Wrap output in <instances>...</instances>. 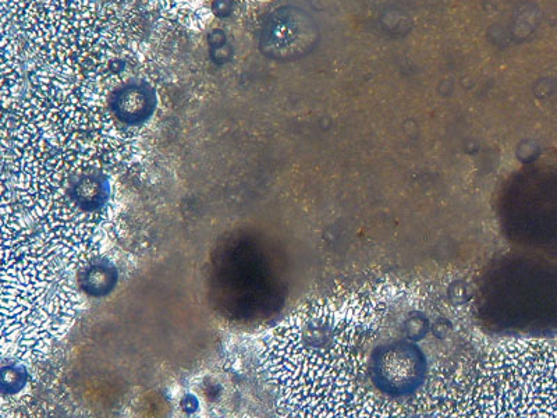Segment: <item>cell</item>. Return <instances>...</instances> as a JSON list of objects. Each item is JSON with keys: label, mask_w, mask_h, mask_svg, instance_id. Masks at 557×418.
Wrapping results in <instances>:
<instances>
[{"label": "cell", "mask_w": 557, "mask_h": 418, "mask_svg": "<svg viewBox=\"0 0 557 418\" xmlns=\"http://www.w3.org/2000/svg\"><path fill=\"white\" fill-rule=\"evenodd\" d=\"M310 35L308 23L300 13L290 9L278 10L262 30L261 49L269 58L290 59L303 51Z\"/></svg>", "instance_id": "obj_1"}, {"label": "cell", "mask_w": 557, "mask_h": 418, "mask_svg": "<svg viewBox=\"0 0 557 418\" xmlns=\"http://www.w3.org/2000/svg\"><path fill=\"white\" fill-rule=\"evenodd\" d=\"M111 108L124 125H141L155 111V91L145 81H131L113 92Z\"/></svg>", "instance_id": "obj_2"}, {"label": "cell", "mask_w": 557, "mask_h": 418, "mask_svg": "<svg viewBox=\"0 0 557 418\" xmlns=\"http://www.w3.org/2000/svg\"><path fill=\"white\" fill-rule=\"evenodd\" d=\"M211 58L216 65H225L233 58V49L229 44L214 46L211 48Z\"/></svg>", "instance_id": "obj_3"}, {"label": "cell", "mask_w": 557, "mask_h": 418, "mask_svg": "<svg viewBox=\"0 0 557 418\" xmlns=\"http://www.w3.org/2000/svg\"><path fill=\"white\" fill-rule=\"evenodd\" d=\"M234 2L233 0H214L212 2V12L219 19H226L233 13Z\"/></svg>", "instance_id": "obj_4"}, {"label": "cell", "mask_w": 557, "mask_h": 418, "mask_svg": "<svg viewBox=\"0 0 557 418\" xmlns=\"http://www.w3.org/2000/svg\"><path fill=\"white\" fill-rule=\"evenodd\" d=\"M225 44H227L226 35L225 33H223V31L216 30L214 31V33H211V35H209V45H211V48H214V46H221Z\"/></svg>", "instance_id": "obj_5"}]
</instances>
